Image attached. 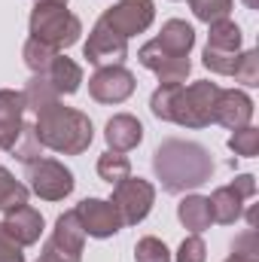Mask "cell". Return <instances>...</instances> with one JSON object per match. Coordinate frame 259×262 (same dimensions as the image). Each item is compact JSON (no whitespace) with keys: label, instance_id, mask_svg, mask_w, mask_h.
<instances>
[{"label":"cell","instance_id":"13","mask_svg":"<svg viewBox=\"0 0 259 262\" xmlns=\"http://www.w3.org/2000/svg\"><path fill=\"white\" fill-rule=\"evenodd\" d=\"M76 216L82 223V232L92 235V238H110L122 229V216L119 210L113 207V201H104V198H85L79 201L76 207Z\"/></svg>","mask_w":259,"mask_h":262},{"label":"cell","instance_id":"22","mask_svg":"<svg viewBox=\"0 0 259 262\" xmlns=\"http://www.w3.org/2000/svg\"><path fill=\"white\" fill-rule=\"evenodd\" d=\"M21 204H28V186L18 183L6 168H0V210L9 213Z\"/></svg>","mask_w":259,"mask_h":262},{"label":"cell","instance_id":"15","mask_svg":"<svg viewBox=\"0 0 259 262\" xmlns=\"http://www.w3.org/2000/svg\"><path fill=\"white\" fill-rule=\"evenodd\" d=\"M3 229H6V232L21 244V247L37 244V241H40V235H43V213H40V210H34L31 204H21V207H15V210H9V213H6Z\"/></svg>","mask_w":259,"mask_h":262},{"label":"cell","instance_id":"17","mask_svg":"<svg viewBox=\"0 0 259 262\" xmlns=\"http://www.w3.org/2000/svg\"><path fill=\"white\" fill-rule=\"evenodd\" d=\"M104 137H107L110 152H128V149H134L143 140V125L134 116H128V113H119V116H113L107 122Z\"/></svg>","mask_w":259,"mask_h":262},{"label":"cell","instance_id":"19","mask_svg":"<svg viewBox=\"0 0 259 262\" xmlns=\"http://www.w3.org/2000/svg\"><path fill=\"white\" fill-rule=\"evenodd\" d=\"M49 241H52V244H58L61 250H67V253L82 256L85 232H82V223H79L76 210H67V213H61V216L55 220V232H52V238H49Z\"/></svg>","mask_w":259,"mask_h":262},{"label":"cell","instance_id":"7","mask_svg":"<svg viewBox=\"0 0 259 262\" xmlns=\"http://www.w3.org/2000/svg\"><path fill=\"white\" fill-rule=\"evenodd\" d=\"M256 195V177L253 174H241L235 177L229 186H220L213 189L210 201V213H213V223L220 226H232L241 220V210H244V198Z\"/></svg>","mask_w":259,"mask_h":262},{"label":"cell","instance_id":"36","mask_svg":"<svg viewBox=\"0 0 259 262\" xmlns=\"http://www.w3.org/2000/svg\"><path fill=\"white\" fill-rule=\"evenodd\" d=\"M37 262H43V259H37Z\"/></svg>","mask_w":259,"mask_h":262},{"label":"cell","instance_id":"8","mask_svg":"<svg viewBox=\"0 0 259 262\" xmlns=\"http://www.w3.org/2000/svg\"><path fill=\"white\" fill-rule=\"evenodd\" d=\"M156 18V3L153 0H119L116 6L104 9V15L98 21H104L107 28H113L119 37H134L143 34Z\"/></svg>","mask_w":259,"mask_h":262},{"label":"cell","instance_id":"20","mask_svg":"<svg viewBox=\"0 0 259 262\" xmlns=\"http://www.w3.org/2000/svg\"><path fill=\"white\" fill-rule=\"evenodd\" d=\"M177 216H180V223H183L192 235H201V232L210 229V223H213L210 201L204 195H186L177 204Z\"/></svg>","mask_w":259,"mask_h":262},{"label":"cell","instance_id":"2","mask_svg":"<svg viewBox=\"0 0 259 262\" xmlns=\"http://www.w3.org/2000/svg\"><path fill=\"white\" fill-rule=\"evenodd\" d=\"M153 171L162 180V189L171 195H180L186 189H198L213 177V159L210 152L192 140H162L153 152Z\"/></svg>","mask_w":259,"mask_h":262},{"label":"cell","instance_id":"29","mask_svg":"<svg viewBox=\"0 0 259 262\" xmlns=\"http://www.w3.org/2000/svg\"><path fill=\"white\" fill-rule=\"evenodd\" d=\"M134 262H171V253H168V247H165L159 238L146 235V238H140L137 247H134Z\"/></svg>","mask_w":259,"mask_h":262},{"label":"cell","instance_id":"6","mask_svg":"<svg viewBox=\"0 0 259 262\" xmlns=\"http://www.w3.org/2000/svg\"><path fill=\"white\" fill-rule=\"evenodd\" d=\"M156 189L149 180L140 177H125L122 183L113 186V207L122 216V226H137L140 220H146V213L153 210Z\"/></svg>","mask_w":259,"mask_h":262},{"label":"cell","instance_id":"35","mask_svg":"<svg viewBox=\"0 0 259 262\" xmlns=\"http://www.w3.org/2000/svg\"><path fill=\"white\" fill-rule=\"evenodd\" d=\"M58 3H67V0H58Z\"/></svg>","mask_w":259,"mask_h":262},{"label":"cell","instance_id":"1","mask_svg":"<svg viewBox=\"0 0 259 262\" xmlns=\"http://www.w3.org/2000/svg\"><path fill=\"white\" fill-rule=\"evenodd\" d=\"M21 95H25L28 116L34 122V134L40 146L64 152V156H79L89 149L95 137L92 119L73 107H64L61 98L52 92V85L43 76H34Z\"/></svg>","mask_w":259,"mask_h":262},{"label":"cell","instance_id":"30","mask_svg":"<svg viewBox=\"0 0 259 262\" xmlns=\"http://www.w3.org/2000/svg\"><path fill=\"white\" fill-rule=\"evenodd\" d=\"M207 259V247L201 241V235H189L183 238L180 250H177V262H204Z\"/></svg>","mask_w":259,"mask_h":262},{"label":"cell","instance_id":"10","mask_svg":"<svg viewBox=\"0 0 259 262\" xmlns=\"http://www.w3.org/2000/svg\"><path fill=\"white\" fill-rule=\"evenodd\" d=\"M28 125L31 116H28L25 95L15 89H0V149L12 152Z\"/></svg>","mask_w":259,"mask_h":262},{"label":"cell","instance_id":"26","mask_svg":"<svg viewBox=\"0 0 259 262\" xmlns=\"http://www.w3.org/2000/svg\"><path fill=\"white\" fill-rule=\"evenodd\" d=\"M189 6H192L195 18H201V21H207V25L223 21V18H229V12H232V0H189Z\"/></svg>","mask_w":259,"mask_h":262},{"label":"cell","instance_id":"9","mask_svg":"<svg viewBox=\"0 0 259 262\" xmlns=\"http://www.w3.org/2000/svg\"><path fill=\"white\" fill-rule=\"evenodd\" d=\"M82 55L89 58V64L95 67H113L122 64L125 55H128V40L119 37L113 28H107L104 21H95L85 46H82Z\"/></svg>","mask_w":259,"mask_h":262},{"label":"cell","instance_id":"18","mask_svg":"<svg viewBox=\"0 0 259 262\" xmlns=\"http://www.w3.org/2000/svg\"><path fill=\"white\" fill-rule=\"evenodd\" d=\"M156 43L165 52L177 55V58H189V49L195 46V31H192V25H186L180 18H171V21L162 25V34L156 37Z\"/></svg>","mask_w":259,"mask_h":262},{"label":"cell","instance_id":"14","mask_svg":"<svg viewBox=\"0 0 259 262\" xmlns=\"http://www.w3.org/2000/svg\"><path fill=\"white\" fill-rule=\"evenodd\" d=\"M250 119H253V101L244 92H238V89H220L213 122L238 131V128H244V125H250Z\"/></svg>","mask_w":259,"mask_h":262},{"label":"cell","instance_id":"27","mask_svg":"<svg viewBox=\"0 0 259 262\" xmlns=\"http://www.w3.org/2000/svg\"><path fill=\"white\" fill-rule=\"evenodd\" d=\"M241 52H223V49H210L204 46V67L210 73H220V76H232V70L238 64Z\"/></svg>","mask_w":259,"mask_h":262},{"label":"cell","instance_id":"16","mask_svg":"<svg viewBox=\"0 0 259 262\" xmlns=\"http://www.w3.org/2000/svg\"><path fill=\"white\" fill-rule=\"evenodd\" d=\"M49 85H52V92L61 98V95H73L79 85H82V67L76 64V61H70L67 55H55L52 58V64L46 67L43 73H40Z\"/></svg>","mask_w":259,"mask_h":262},{"label":"cell","instance_id":"25","mask_svg":"<svg viewBox=\"0 0 259 262\" xmlns=\"http://www.w3.org/2000/svg\"><path fill=\"white\" fill-rule=\"evenodd\" d=\"M229 149H232L235 156H241V159H253L259 152V128H253V125L238 128L229 137Z\"/></svg>","mask_w":259,"mask_h":262},{"label":"cell","instance_id":"4","mask_svg":"<svg viewBox=\"0 0 259 262\" xmlns=\"http://www.w3.org/2000/svg\"><path fill=\"white\" fill-rule=\"evenodd\" d=\"M82 34V21L67 9V3L58 0H37L34 12H31V37L52 46L55 52H61L67 46H73Z\"/></svg>","mask_w":259,"mask_h":262},{"label":"cell","instance_id":"34","mask_svg":"<svg viewBox=\"0 0 259 262\" xmlns=\"http://www.w3.org/2000/svg\"><path fill=\"white\" fill-rule=\"evenodd\" d=\"M244 3H247L250 9H259V0H244Z\"/></svg>","mask_w":259,"mask_h":262},{"label":"cell","instance_id":"28","mask_svg":"<svg viewBox=\"0 0 259 262\" xmlns=\"http://www.w3.org/2000/svg\"><path fill=\"white\" fill-rule=\"evenodd\" d=\"M232 76L241 85H259V52L256 49L241 52V58H238V64L232 70Z\"/></svg>","mask_w":259,"mask_h":262},{"label":"cell","instance_id":"12","mask_svg":"<svg viewBox=\"0 0 259 262\" xmlns=\"http://www.w3.org/2000/svg\"><path fill=\"white\" fill-rule=\"evenodd\" d=\"M137 61L146 67V70H153L162 85H183V79H186L189 70H192V61H189V58H177V55L165 52L156 40H149V43L140 46Z\"/></svg>","mask_w":259,"mask_h":262},{"label":"cell","instance_id":"32","mask_svg":"<svg viewBox=\"0 0 259 262\" xmlns=\"http://www.w3.org/2000/svg\"><path fill=\"white\" fill-rule=\"evenodd\" d=\"M232 253H241V256H259L256 229H247L241 238H235V244H232Z\"/></svg>","mask_w":259,"mask_h":262},{"label":"cell","instance_id":"23","mask_svg":"<svg viewBox=\"0 0 259 262\" xmlns=\"http://www.w3.org/2000/svg\"><path fill=\"white\" fill-rule=\"evenodd\" d=\"M98 174H101V180H107L110 186H116V183H122L125 177H131V162L122 156V152H104L101 159H98Z\"/></svg>","mask_w":259,"mask_h":262},{"label":"cell","instance_id":"5","mask_svg":"<svg viewBox=\"0 0 259 262\" xmlns=\"http://www.w3.org/2000/svg\"><path fill=\"white\" fill-rule=\"evenodd\" d=\"M28 189L43 201H61L73 192V174L67 171L58 159H34L25 165Z\"/></svg>","mask_w":259,"mask_h":262},{"label":"cell","instance_id":"3","mask_svg":"<svg viewBox=\"0 0 259 262\" xmlns=\"http://www.w3.org/2000/svg\"><path fill=\"white\" fill-rule=\"evenodd\" d=\"M220 85L210 79H198L192 85H159L149 98V110L156 119L177 122L186 128H207L213 122Z\"/></svg>","mask_w":259,"mask_h":262},{"label":"cell","instance_id":"33","mask_svg":"<svg viewBox=\"0 0 259 262\" xmlns=\"http://www.w3.org/2000/svg\"><path fill=\"white\" fill-rule=\"evenodd\" d=\"M226 262H259V256H241V253H232Z\"/></svg>","mask_w":259,"mask_h":262},{"label":"cell","instance_id":"11","mask_svg":"<svg viewBox=\"0 0 259 262\" xmlns=\"http://www.w3.org/2000/svg\"><path fill=\"white\" fill-rule=\"evenodd\" d=\"M134 73L125 70L122 64L113 67H98L95 76L89 79V95L98 104H122L134 95Z\"/></svg>","mask_w":259,"mask_h":262},{"label":"cell","instance_id":"24","mask_svg":"<svg viewBox=\"0 0 259 262\" xmlns=\"http://www.w3.org/2000/svg\"><path fill=\"white\" fill-rule=\"evenodd\" d=\"M21 55H25L28 70H31L34 76H40L46 67L52 64V58H55L58 52H55L52 46H46V43H40V40H34V37H31V40L25 43V52H21Z\"/></svg>","mask_w":259,"mask_h":262},{"label":"cell","instance_id":"31","mask_svg":"<svg viewBox=\"0 0 259 262\" xmlns=\"http://www.w3.org/2000/svg\"><path fill=\"white\" fill-rule=\"evenodd\" d=\"M0 262H25L21 244L3 229V223H0Z\"/></svg>","mask_w":259,"mask_h":262},{"label":"cell","instance_id":"21","mask_svg":"<svg viewBox=\"0 0 259 262\" xmlns=\"http://www.w3.org/2000/svg\"><path fill=\"white\" fill-rule=\"evenodd\" d=\"M207 46L210 49H223V52H241V28L229 18L213 21L210 34H207Z\"/></svg>","mask_w":259,"mask_h":262}]
</instances>
